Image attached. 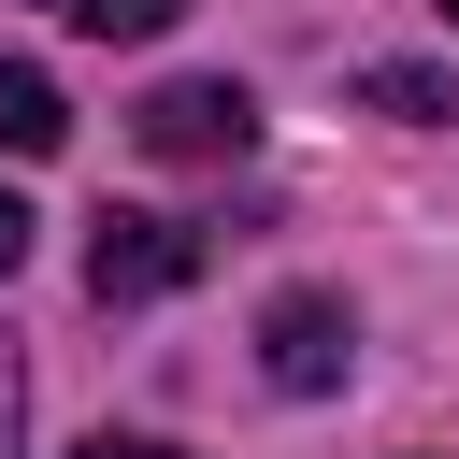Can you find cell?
<instances>
[{
	"mask_svg": "<svg viewBox=\"0 0 459 459\" xmlns=\"http://www.w3.org/2000/svg\"><path fill=\"white\" fill-rule=\"evenodd\" d=\"M57 14H72V0H57Z\"/></svg>",
	"mask_w": 459,
	"mask_h": 459,
	"instance_id": "cell-11",
	"label": "cell"
},
{
	"mask_svg": "<svg viewBox=\"0 0 459 459\" xmlns=\"http://www.w3.org/2000/svg\"><path fill=\"white\" fill-rule=\"evenodd\" d=\"M0 143H14V158H57V143H72V100H57V72L0 57Z\"/></svg>",
	"mask_w": 459,
	"mask_h": 459,
	"instance_id": "cell-4",
	"label": "cell"
},
{
	"mask_svg": "<svg viewBox=\"0 0 459 459\" xmlns=\"http://www.w3.org/2000/svg\"><path fill=\"white\" fill-rule=\"evenodd\" d=\"M186 0H72V29H100V43H158Z\"/></svg>",
	"mask_w": 459,
	"mask_h": 459,
	"instance_id": "cell-6",
	"label": "cell"
},
{
	"mask_svg": "<svg viewBox=\"0 0 459 459\" xmlns=\"http://www.w3.org/2000/svg\"><path fill=\"white\" fill-rule=\"evenodd\" d=\"M14 416H29V373H14V344H0V459H14Z\"/></svg>",
	"mask_w": 459,
	"mask_h": 459,
	"instance_id": "cell-9",
	"label": "cell"
},
{
	"mask_svg": "<svg viewBox=\"0 0 459 459\" xmlns=\"http://www.w3.org/2000/svg\"><path fill=\"white\" fill-rule=\"evenodd\" d=\"M72 459H186V445H158V430H100V445H72Z\"/></svg>",
	"mask_w": 459,
	"mask_h": 459,
	"instance_id": "cell-7",
	"label": "cell"
},
{
	"mask_svg": "<svg viewBox=\"0 0 459 459\" xmlns=\"http://www.w3.org/2000/svg\"><path fill=\"white\" fill-rule=\"evenodd\" d=\"M129 143H143V158H244V143H258V100H244L230 72H186V86H158V100L129 115Z\"/></svg>",
	"mask_w": 459,
	"mask_h": 459,
	"instance_id": "cell-1",
	"label": "cell"
},
{
	"mask_svg": "<svg viewBox=\"0 0 459 459\" xmlns=\"http://www.w3.org/2000/svg\"><path fill=\"white\" fill-rule=\"evenodd\" d=\"M14 258H29V201L0 186V287H14Z\"/></svg>",
	"mask_w": 459,
	"mask_h": 459,
	"instance_id": "cell-8",
	"label": "cell"
},
{
	"mask_svg": "<svg viewBox=\"0 0 459 459\" xmlns=\"http://www.w3.org/2000/svg\"><path fill=\"white\" fill-rule=\"evenodd\" d=\"M445 29H459V0H445Z\"/></svg>",
	"mask_w": 459,
	"mask_h": 459,
	"instance_id": "cell-10",
	"label": "cell"
},
{
	"mask_svg": "<svg viewBox=\"0 0 459 459\" xmlns=\"http://www.w3.org/2000/svg\"><path fill=\"white\" fill-rule=\"evenodd\" d=\"M359 100H373V115H402V129H430V115H459V86H445L430 57H373V72H359Z\"/></svg>",
	"mask_w": 459,
	"mask_h": 459,
	"instance_id": "cell-5",
	"label": "cell"
},
{
	"mask_svg": "<svg viewBox=\"0 0 459 459\" xmlns=\"http://www.w3.org/2000/svg\"><path fill=\"white\" fill-rule=\"evenodd\" d=\"M344 359H359V316H344L330 287H287V301L258 316V373H273V387L316 402V387H344Z\"/></svg>",
	"mask_w": 459,
	"mask_h": 459,
	"instance_id": "cell-2",
	"label": "cell"
},
{
	"mask_svg": "<svg viewBox=\"0 0 459 459\" xmlns=\"http://www.w3.org/2000/svg\"><path fill=\"white\" fill-rule=\"evenodd\" d=\"M186 273H201V230H172V215H100L86 230V287L100 301H158Z\"/></svg>",
	"mask_w": 459,
	"mask_h": 459,
	"instance_id": "cell-3",
	"label": "cell"
}]
</instances>
